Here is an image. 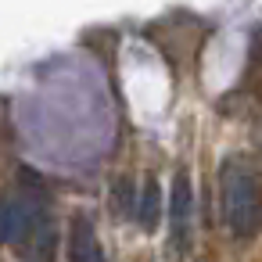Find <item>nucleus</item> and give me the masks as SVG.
Segmentation results:
<instances>
[{
	"label": "nucleus",
	"instance_id": "1",
	"mask_svg": "<svg viewBox=\"0 0 262 262\" xmlns=\"http://www.w3.org/2000/svg\"><path fill=\"white\" fill-rule=\"evenodd\" d=\"M0 244L29 248L40 258L47 248H54V230H51V208L40 190L18 187L0 198Z\"/></svg>",
	"mask_w": 262,
	"mask_h": 262
},
{
	"label": "nucleus",
	"instance_id": "2",
	"mask_svg": "<svg viewBox=\"0 0 262 262\" xmlns=\"http://www.w3.org/2000/svg\"><path fill=\"white\" fill-rule=\"evenodd\" d=\"M223 215L233 237H251L262 215V180L255 169L241 162H226L223 169Z\"/></svg>",
	"mask_w": 262,
	"mask_h": 262
},
{
	"label": "nucleus",
	"instance_id": "3",
	"mask_svg": "<svg viewBox=\"0 0 262 262\" xmlns=\"http://www.w3.org/2000/svg\"><path fill=\"white\" fill-rule=\"evenodd\" d=\"M190 208H194V187L187 172L172 176V190H169V226H172V241L183 248L187 233H190Z\"/></svg>",
	"mask_w": 262,
	"mask_h": 262
},
{
	"label": "nucleus",
	"instance_id": "4",
	"mask_svg": "<svg viewBox=\"0 0 262 262\" xmlns=\"http://www.w3.org/2000/svg\"><path fill=\"white\" fill-rule=\"evenodd\" d=\"M72 262H104V251L97 244V233L90 219H72Z\"/></svg>",
	"mask_w": 262,
	"mask_h": 262
},
{
	"label": "nucleus",
	"instance_id": "5",
	"mask_svg": "<svg viewBox=\"0 0 262 262\" xmlns=\"http://www.w3.org/2000/svg\"><path fill=\"white\" fill-rule=\"evenodd\" d=\"M137 219H140L144 226H155V223H158V183H155V180H147V187H144Z\"/></svg>",
	"mask_w": 262,
	"mask_h": 262
}]
</instances>
